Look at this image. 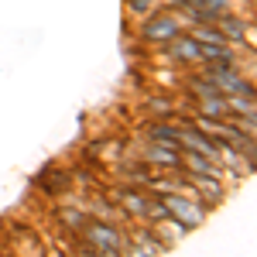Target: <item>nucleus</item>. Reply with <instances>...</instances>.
Returning <instances> with one entry per match:
<instances>
[{"mask_svg":"<svg viewBox=\"0 0 257 257\" xmlns=\"http://www.w3.org/2000/svg\"><path fill=\"white\" fill-rule=\"evenodd\" d=\"M189 168H192V172H199V175H213L216 178V165H213V158H202V155H192V151H189Z\"/></svg>","mask_w":257,"mask_h":257,"instance_id":"nucleus-7","label":"nucleus"},{"mask_svg":"<svg viewBox=\"0 0 257 257\" xmlns=\"http://www.w3.org/2000/svg\"><path fill=\"white\" fill-rule=\"evenodd\" d=\"M175 55L178 59H199V41L196 38H182L175 45Z\"/></svg>","mask_w":257,"mask_h":257,"instance_id":"nucleus-10","label":"nucleus"},{"mask_svg":"<svg viewBox=\"0 0 257 257\" xmlns=\"http://www.w3.org/2000/svg\"><path fill=\"white\" fill-rule=\"evenodd\" d=\"M178 35V24L172 18H155L148 21V28H144V38L148 41H172Z\"/></svg>","mask_w":257,"mask_h":257,"instance_id":"nucleus-5","label":"nucleus"},{"mask_svg":"<svg viewBox=\"0 0 257 257\" xmlns=\"http://www.w3.org/2000/svg\"><path fill=\"white\" fill-rule=\"evenodd\" d=\"M82 257H110V254H103V250H93V247L86 243V247H82Z\"/></svg>","mask_w":257,"mask_h":257,"instance_id":"nucleus-16","label":"nucleus"},{"mask_svg":"<svg viewBox=\"0 0 257 257\" xmlns=\"http://www.w3.org/2000/svg\"><path fill=\"white\" fill-rule=\"evenodd\" d=\"M86 243H89L93 250H103V254L113 257L120 250V243H123V240H120V230H117V226H106V223H89V226H86Z\"/></svg>","mask_w":257,"mask_h":257,"instance_id":"nucleus-2","label":"nucleus"},{"mask_svg":"<svg viewBox=\"0 0 257 257\" xmlns=\"http://www.w3.org/2000/svg\"><path fill=\"white\" fill-rule=\"evenodd\" d=\"M178 144H185L192 155H202V158H213V161H216L219 151H223L216 141H206L202 131H178Z\"/></svg>","mask_w":257,"mask_h":257,"instance_id":"nucleus-4","label":"nucleus"},{"mask_svg":"<svg viewBox=\"0 0 257 257\" xmlns=\"http://www.w3.org/2000/svg\"><path fill=\"white\" fill-rule=\"evenodd\" d=\"M131 7H134V11H141V14H144V11H151V0H131Z\"/></svg>","mask_w":257,"mask_h":257,"instance_id":"nucleus-15","label":"nucleus"},{"mask_svg":"<svg viewBox=\"0 0 257 257\" xmlns=\"http://www.w3.org/2000/svg\"><path fill=\"white\" fill-rule=\"evenodd\" d=\"M178 148H155V151H151V155H148V161H161V165H178V155H175Z\"/></svg>","mask_w":257,"mask_h":257,"instance_id":"nucleus-12","label":"nucleus"},{"mask_svg":"<svg viewBox=\"0 0 257 257\" xmlns=\"http://www.w3.org/2000/svg\"><path fill=\"white\" fill-rule=\"evenodd\" d=\"M199 7H206V11H209V14H223V11H226V0H202V4H199Z\"/></svg>","mask_w":257,"mask_h":257,"instance_id":"nucleus-14","label":"nucleus"},{"mask_svg":"<svg viewBox=\"0 0 257 257\" xmlns=\"http://www.w3.org/2000/svg\"><path fill=\"white\" fill-rule=\"evenodd\" d=\"M202 106H206V113H209V117H223V113H226V99H223V96H216V99H206Z\"/></svg>","mask_w":257,"mask_h":257,"instance_id":"nucleus-13","label":"nucleus"},{"mask_svg":"<svg viewBox=\"0 0 257 257\" xmlns=\"http://www.w3.org/2000/svg\"><path fill=\"white\" fill-rule=\"evenodd\" d=\"M206 79L213 82L219 93H230V96H237V93H254V89H250V82H243V76H237L230 65H219V69L213 65V69L206 72Z\"/></svg>","mask_w":257,"mask_h":257,"instance_id":"nucleus-3","label":"nucleus"},{"mask_svg":"<svg viewBox=\"0 0 257 257\" xmlns=\"http://www.w3.org/2000/svg\"><path fill=\"white\" fill-rule=\"evenodd\" d=\"M196 41H206V45H226V38L219 35L216 28H196V35H192Z\"/></svg>","mask_w":257,"mask_h":257,"instance_id":"nucleus-11","label":"nucleus"},{"mask_svg":"<svg viewBox=\"0 0 257 257\" xmlns=\"http://www.w3.org/2000/svg\"><path fill=\"white\" fill-rule=\"evenodd\" d=\"M161 206H165V213L175 216L182 226H199V223L206 219V209H202L199 202H192V199H185V196H165Z\"/></svg>","mask_w":257,"mask_h":257,"instance_id":"nucleus-1","label":"nucleus"},{"mask_svg":"<svg viewBox=\"0 0 257 257\" xmlns=\"http://www.w3.org/2000/svg\"><path fill=\"white\" fill-rule=\"evenodd\" d=\"M216 21H219V28H223V31H219L223 38H243V31H247V24L237 21V18H230V14H223V18H216Z\"/></svg>","mask_w":257,"mask_h":257,"instance_id":"nucleus-6","label":"nucleus"},{"mask_svg":"<svg viewBox=\"0 0 257 257\" xmlns=\"http://www.w3.org/2000/svg\"><path fill=\"white\" fill-rule=\"evenodd\" d=\"M127 257H144V250H138V247H134V250H131Z\"/></svg>","mask_w":257,"mask_h":257,"instance_id":"nucleus-17","label":"nucleus"},{"mask_svg":"<svg viewBox=\"0 0 257 257\" xmlns=\"http://www.w3.org/2000/svg\"><path fill=\"white\" fill-rule=\"evenodd\" d=\"M189 89H192V93H199L202 99H216V96H223L216 86H213V82H206V79H192V82H189Z\"/></svg>","mask_w":257,"mask_h":257,"instance_id":"nucleus-9","label":"nucleus"},{"mask_svg":"<svg viewBox=\"0 0 257 257\" xmlns=\"http://www.w3.org/2000/svg\"><path fill=\"white\" fill-rule=\"evenodd\" d=\"M151 138H155V141H165L168 148H182V144H178V131H175V127H165V123L151 127Z\"/></svg>","mask_w":257,"mask_h":257,"instance_id":"nucleus-8","label":"nucleus"}]
</instances>
